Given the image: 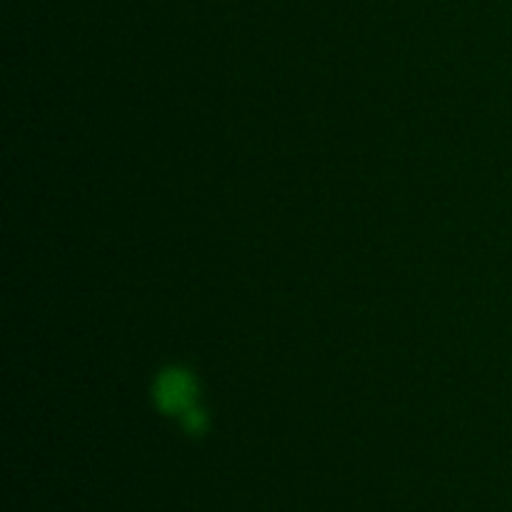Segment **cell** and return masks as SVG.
<instances>
[{
    "label": "cell",
    "instance_id": "obj_2",
    "mask_svg": "<svg viewBox=\"0 0 512 512\" xmlns=\"http://www.w3.org/2000/svg\"><path fill=\"white\" fill-rule=\"evenodd\" d=\"M183 423H185V428L190 430V433H203V430H205V413L193 405L188 413H183Z\"/></svg>",
    "mask_w": 512,
    "mask_h": 512
},
{
    "label": "cell",
    "instance_id": "obj_1",
    "mask_svg": "<svg viewBox=\"0 0 512 512\" xmlns=\"http://www.w3.org/2000/svg\"><path fill=\"white\" fill-rule=\"evenodd\" d=\"M198 385L195 378L183 368H170L155 383V403L170 415H183L193 408Z\"/></svg>",
    "mask_w": 512,
    "mask_h": 512
}]
</instances>
